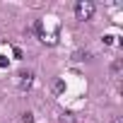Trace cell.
I'll list each match as a JSON object with an SVG mask.
<instances>
[{
    "label": "cell",
    "instance_id": "obj_7",
    "mask_svg": "<svg viewBox=\"0 0 123 123\" xmlns=\"http://www.w3.org/2000/svg\"><path fill=\"white\" fill-rule=\"evenodd\" d=\"M5 65H7V58H5V55H0V68H5Z\"/></svg>",
    "mask_w": 123,
    "mask_h": 123
},
{
    "label": "cell",
    "instance_id": "obj_3",
    "mask_svg": "<svg viewBox=\"0 0 123 123\" xmlns=\"http://www.w3.org/2000/svg\"><path fill=\"white\" fill-rule=\"evenodd\" d=\"M121 73H123V60H113L111 63V77L121 80Z\"/></svg>",
    "mask_w": 123,
    "mask_h": 123
},
{
    "label": "cell",
    "instance_id": "obj_2",
    "mask_svg": "<svg viewBox=\"0 0 123 123\" xmlns=\"http://www.w3.org/2000/svg\"><path fill=\"white\" fill-rule=\"evenodd\" d=\"M31 85H34V73H19V89L27 92Z\"/></svg>",
    "mask_w": 123,
    "mask_h": 123
},
{
    "label": "cell",
    "instance_id": "obj_6",
    "mask_svg": "<svg viewBox=\"0 0 123 123\" xmlns=\"http://www.w3.org/2000/svg\"><path fill=\"white\" fill-rule=\"evenodd\" d=\"M60 123H73V116L70 113H63V116H60Z\"/></svg>",
    "mask_w": 123,
    "mask_h": 123
},
{
    "label": "cell",
    "instance_id": "obj_5",
    "mask_svg": "<svg viewBox=\"0 0 123 123\" xmlns=\"http://www.w3.org/2000/svg\"><path fill=\"white\" fill-rule=\"evenodd\" d=\"M22 123H34V113H22Z\"/></svg>",
    "mask_w": 123,
    "mask_h": 123
},
{
    "label": "cell",
    "instance_id": "obj_4",
    "mask_svg": "<svg viewBox=\"0 0 123 123\" xmlns=\"http://www.w3.org/2000/svg\"><path fill=\"white\" fill-rule=\"evenodd\" d=\"M53 92H55V94L65 92V82H63V80H55V82H53Z\"/></svg>",
    "mask_w": 123,
    "mask_h": 123
},
{
    "label": "cell",
    "instance_id": "obj_1",
    "mask_svg": "<svg viewBox=\"0 0 123 123\" xmlns=\"http://www.w3.org/2000/svg\"><path fill=\"white\" fill-rule=\"evenodd\" d=\"M97 12V5L92 3V0H80V3H75V17L80 22H89Z\"/></svg>",
    "mask_w": 123,
    "mask_h": 123
}]
</instances>
